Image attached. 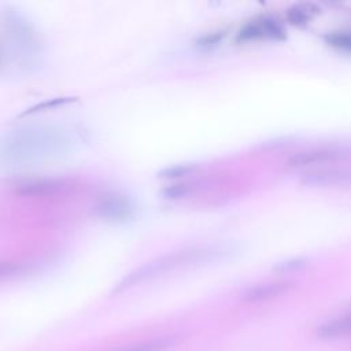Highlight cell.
Masks as SVG:
<instances>
[{"label": "cell", "mask_w": 351, "mask_h": 351, "mask_svg": "<svg viewBox=\"0 0 351 351\" xmlns=\"http://www.w3.org/2000/svg\"><path fill=\"white\" fill-rule=\"evenodd\" d=\"M73 140L67 130L52 126L23 128L0 141V162L8 166L58 156L67 151Z\"/></svg>", "instance_id": "obj_1"}, {"label": "cell", "mask_w": 351, "mask_h": 351, "mask_svg": "<svg viewBox=\"0 0 351 351\" xmlns=\"http://www.w3.org/2000/svg\"><path fill=\"white\" fill-rule=\"evenodd\" d=\"M347 156H348V152L341 148L319 147V148H311V149L293 154L292 156H289L285 166L293 170H304V169L315 170L317 166L318 167L326 166L340 159H344Z\"/></svg>", "instance_id": "obj_2"}, {"label": "cell", "mask_w": 351, "mask_h": 351, "mask_svg": "<svg viewBox=\"0 0 351 351\" xmlns=\"http://www.w3.org/2000/svg\"><path fill=\"white\" fill-rule=\"evenodd\" d=\"M96 210L107 221H128L134 215L136 206L128 196L112 193L103 197Z\"/></svg>", "instance_id": "obj_3"}, {"label": "cell", "mask_w": 351, "mask_h": 351, "mask_svg": "<svg viewBox=\"0 0 351 351\" xmlns=\"http://www.w3.org/2000/svg\"><path fill=\"white\" fill-rule=\"evenodd\" d=\"M302 181L308 185H344L351 182V171L344 169H318L306 173Z\"/></svg>", "instance_id": "obj_4"}, {"label": "cell", "mask_w": 351, "mask_h": 351, "mask_svg": "<svg viewBox=\"0 0 351 351\" xmlns=\"http://www.w3.org/2000/svg\"><path fill=\"white\" fill-rule=\"evenodd\" d=\"M282 34L284 32L277 22L271 19H262V21L247 23L239 32L237 40L250 41V40H256L262 37H282Z\"/></svg>", "instance_id": "obj_5"}, {"label": "cell", "mask_w": 351, "mask_h": 351, "mask_svg": "<svg viewBox=\"0 0 351 351\" xmlns=\"http://www.w3.org/2000/svg\"><path fill=\"white\" fill-rule=\"evenodd\" d=\"M348 333H351V310L326 321L318 329V335L322 337H337Z\"/></svg>", "instance_id": "obj_6"}, {"label": "cell", "mask_w": 351, "mask_h": 351, "mask_svg": "<svg viewBox=\"0 0 351 351\" xmlns=\"http://www.w3.org/2000/svg\"><path fill=\"white\" fill-rule=\"evenodd\" d=\"M287 284L285 282H267V284H261L256 285L254 288H251L250 291H247V293L244 295V299L250 303H255V302H262V300H267L271 298H276L277 295L282 293L287 289Z\"/></svg>", "instance_id": "obj_7"}, {"label": "cell", "mask_w": 351, "mask_h": 351, "mask_svg": "<svg viewBox=\"0 0 351 351\" xmlns=\"http://www.w3.org/2000/svg\"><path fill=\"white\" fill-rule=\"evenodd\" d=\"M174 343H176L174 337L163 336V337H155L151 340H144L128 347H122L115 351H165Z\"/></svg>", "instance_id": "obj_8"}, {"label": "cell", "mask_w": 351, "mask_h": 351, "mask_svg": "<svg viewBox=\"0 0 351 351\" xmlns=\"http://www.w3.org/2000/svg\"><path fill=\"white\" fill-rule=\"evenodd\" d=\"M325 40L330 47L344 49V51H351V32L330 33L325 37Z\"/></svg>", "instance_id": "obj_9"}, {"label": "cell", "mask_w": 351, "mask_h": 351, "mask_svg": "<svg viewBox=\"0 0 351 351\" xmlns=\"http://www.w3.org/2000/svg\"><path fill=\"white\" fill-rule=\"evenodd\" d=\"M221 34L218 36L217 33L215 34H211V36H207V37H204V38H202V41H200V45L202 47H208V45H213V44H215L217 41H219L221 40Z\"/></svg>", "instance_id": "obj_10"}]
</instances>
